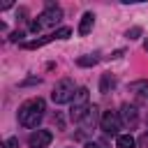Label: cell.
<instances>
[{
  "label": "cell",
  "instance_id": "obj_1",
  "mask_svg": "<svg viewBox=\"0 0 148 148\" xmlns=\"http://www.w3.org/2000/svg\"><path fill=\"white\" fill-rule=\"evenodd\" d=\"M44 109H46V104H44V99H39V97L23 102L21 109H18V123H21L23 127H30V130L37 127L39 120L44 118Z\"/></svg>",
  "mask_w": 148,
  "mask_h": 148
},
{
  "label": "cell",
  "instance_id": "obj_2",
  "mask_svg": "<svg viewBox=\"0 0 148 148\" xmlns=\"http://www.w3.org/2000/svg\"><path fill=\"white\" fill-rule=\"evenodd\" d=\"M74 92H76L74 81H72V79H60V81L53 86L51 99H53L56 104H65V102H72V99H74Z\"/></svg>",
  "mask_w": 148,
  "mask_h": 148
},
{
  "label": "cell",
  "instance_id": "obj_3",
  "mask_svg": "<svg viewBox=\"0 0 148 148\" xmlns=\"http://www.w3.org/2000/svg\"><path fill=\"white\" fill-rule=\"evenodd\" d=\"M51 141H53V134L49 130H37V132H32L28 136V146L30 148H46Z\"/></svg>",
  "mask_w": 148,
  "mask_h": 148
},
{
  "label": "cell",
  "instance_id": "obj_4",
  "mask_svg": "<svg viewBox=\"0 0 148 148\" xmlns=\"http://www.w3.org/2000/svg\"><path fill=\"white\" fill-rule=\"evenodd\" d=\"M99 125H102V130H104L106 134H116V132L120 130V116H118L116 111H106V113L102 116Z\"/></svg>",
  "mask_w": 148,
  "mask_h": 148
},
{
  "label": "cell",
  "instance_id": "obj_5",
  "mask_svg": "<svg viewBox=\"0 0 148 148\" xmlns=\"http://www.w3.org/2000/svg\"><path fill=\"white\" fill-rule=\"evenodd\" d=\"M60 18H62L60 7H46V9L39 14V25H42V28H44V25H56Z\"/></svg>",
  "mask_w": 148,
  "mask_h": 148
},
{
  "label": "cell",
  "instance_id": "obj_6",
  "mask_svg": "<svg viewBox=\"0 0 148 148\" xmlns=\"http://www.w3.org/2000/svg\"><path fill=\"white\" fill-rule=\"evenodd\" d=\"M92 25H95V14L92 12H86L81 16V23H79V35H88L92 30Z\"/></svg>",
  "mask_w": 148,
  "mask_h": 148
},
{
  "label": "cell",
  "instance_id": "obj_7",
  "mask_svg": "<svg viewBox=\"0 0 148 148\" xmlns=\"http://www.w3.org/2000/svg\"><path fill=\"white\" fill-rule=\"evenodd\" d=\"M120 118H123L127 125H136V118H139V116H136V109H134L132 104H123V106H120Z\"/></svg>",
  "mask_w": 148,
  "mask_h": 148
},
{
  "label": "cell",
  "instance_id": "obj_8",
  "mask_svg": "<svg viewBox=\"0 0 148 148\" xmlns=\"http://www.w3.org/2000/svg\"><path fill=\"white\" fill-rule=\"evenodd\" d=\"M88 97H90L88 88H76L74 99H72V106H88Z\"/></svg>",
  "mask_w": 148,
  "mask_h": 148
},
{
  "label": "cell",
  "instance_id": "obj_9",
  "mask_svg": "<svg viewBox=\"0 0 148 148\" xmlns=\"http://www.w3.org/2000/svg\"><path fill=\"white\" fill-rule=\"evenodd\" d=\"M134 146H136V141L132 134H118L116 136V148H134Z\"/></svg>",
  "mask_w": 148,
  "mask_h": 148
},
{
  "label": "cell",
  "instance_id": "obj_10",
  "mask_svg": "<svg viewBox=\"0 0 148 148\" xmlns=\"http://www.w3.org/2000/svg\"><path fill=\"white\" fill-rule=\"evenodd\" d=\"M51 39H56V37H53V35H46V37H42V39H32V42H25V44H23V49H39V46L49 44Z\"/></svg>",
  "mask_w": 148,
  "mask_h": 148
},
{
  "label": "cell",
  "instance_id": "obj_11",
  "mask_svg": "<svg viewBox=\"0 0 148 148\" xmlns=\"http://www.w3.org/2000/svg\"><path fill=\"white\" fill-rule=\"evenodd\" d=\"M97 56L92 53V56H81V58H76V65L79 67H90V65H97Z\"/></svg>",
  "mask_w": 148,
  "mask_h": 148
},
{
  "label": "cell",
  "instance_id": "obj_12",
  "mask_svg": "<svg viewBox=\"0 0 148 148\" xmlns=\"http://www.w3.org/2000/svg\"><path fill=\"white\" fill-rule=\"evenodd\" d=\"M113 83H116L113 76H111V74H104V76H102V83H99V90H102V92H109V88H113Z\"/></svg>",
  "mask_w": 148,
  "mask_h": 148
},
{
  "label": "cell",
  "instance_id": "obj_13",
  "mask_svg": "<svg viewBox=\"0 0 148 148\" xmlns=\"http://www.w3.org/2000/svg\"><path fill=\"white\" fill-rule=\"evenodd\" d=\"M88 125H95L97 123V106H90L88 109V113H86V118H83Z\"/></svg>",
  "mask_w": 148,
  "mask_h": 148
},
{
  "label": "cell",
  "instance_id": "obj_14",
  "mask_svg": "<svg viewBox=\"0 0 148 148\" xmlns=\"http://www.w3.org/2000/svg\"><path fill=\"white\" fill-rule=\"evenodd\" d=\"M69 35H72V30H69V28H60V30H56V32H53V37H56V39H67Z\"/></svg>",
  "mask_w": 148,
  "mask_h": 148
},
{
  "label": "cell",
  "instance_id": "obj_15",
  "mask_svg": "<svg viewBox=\"0 0 148 148\" xmlns=\"http://www.w3.org/2000/svg\"><path fill=\"white\" fill-rule=\"evenodd\" d=\"M136 146H139V148H148V132H143V134L136 139Z\"/></svg>",
  "mask_w": 148,
  "mask_h": 148
},
{
  "label": "cell",
  "instance_id": "obj_16",
  "mask_svg": "<svg viewBox=\"0 0 148 148\" xmlns=\"http://www.w3.org/2000/svg\"><path fill=\"white\" fill-rule=\"evenodd\" d=\"M139 35H141V28H132V30H127V37H130V39H136Z\"/></svg>",
  "mask_w": 148,
  "mask_h": 148
},
{
  "label": "cell",
  "instance_id": "obj_17",
  "mask_svg": "<svg viewBox=\"0 0 148 148\" xmlns=\"http://www.w3.org/2000/svg\"><path fill=\"white\" fill-rule=\"evenodd\" d=\"M16 146H18V139H16V136L7 139V148H16Z\"/></svg>",
  "mask_w": 148,
  "mask_h": 148
},
{
  "label": "cell",
  "instance_id": "obj_18",
  "mask_svg": "<svg viewBox=\"0 0 148 148\" xmlns=\"http://www.w3.org/2000/svg\"><path fill=\"white\" fill-rule=\"evenodd\" d=\"M21 37H23V32H21V30H18V32H14V35H12V39H14V42H18V39H21Z\"/></svg>",
  "mask_w": 148,
  "mask_h": 148
},
{
  "label": "cell",
  "instance_id": "obj_19",
  "mask_svg": "<svg viewBox=\"0 0 148 148\" xmlns=\"http://www.w3.org/2000/svg\"><path fill=\"white\" fill-rule=\"evenodd\" d=\"M86 148H99L97 143H86Z\"/></svg>",
  "mask_w": 148,
  "mask_h": 148
},
{
  "label": "cell",
  "instance_id": "obj_20",
  "mask_svg": "<svg viewBox=\"0 0 148 148\" xmlns=\"http://www.w3.org/2000/svg\"><path fill=\"white\" fill-rule=\"evenodd\" d=\"M143 49H146V51H148V39H146V44H143Z\"/></svg>",
  "mask_w": 148,
  "mask_h": 148
}]
</instances>
